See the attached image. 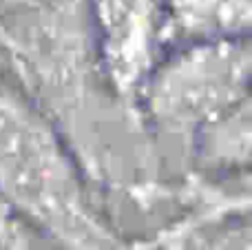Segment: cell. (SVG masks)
<instances>
[{
  "label": "cell",
  "instance_id": "7a4b0ae2",
  "mask_svg": "<svg viewBox=\"0 0 252 250\" xmlns=\"http://www.w3.org/2000/svg\"><path fill=\"white\" fill-rule=\"evenodd\" d=\"M250 38L170 49L151 71L137 100L153 124L197 135L250 104Z\"/></svg>",
  "mask_w": 252,
  "mask_h": 250
},
{
  "label": "cell",
  "instance_id": "277c9868",
  "mask_svg": "<svg viewBox=\"0 0 252 250\" xmlns=\"http://www.w3.org/2000/svg\"><path fill=\"white\" fill-rule=\"evenodd\" d=\"M252 0H166L164 53L177 47L246 40Z\"/></svg>",
  "mask_w": 252,
  "mask_h": 250
},
{
  "label": "cell",
  "instance_id": "6da1fadb",
  "mask_svg": "<svg viewBox=\"0 0 252 250\" xmlns=\"http://www.w3.org/2000/svg\"><path fill=\"white\" fill-rule=\"evenodd\" d=\"M0 195L66 250H113L71 157L35 109L0 91Z\"/></svg>",
  "mask_w": 252,
  "mask_h": 250
},
{
  "label": "cell",
  "instance_id": "5b68a950",
  "mask_svg": "<svg viewBox=\"0 0 252 250\" xmlns=\"http://www.w3.org/2000/svg\"><path fill=\"white\" fill-rule=\"evenodd\" d=\"M44 0H0V7L9 9H25V7H40Z\"/></svg>",
  "mask_w": 252,
  "mask_h": 250
},
{
  "label": "cell",
  "instance_id": "8992f818",
  "mask_svg": "<svg viewBox=\"0 0 252 250\" xmlns=\"http://www.w3.org/2000/svg\"><path fill=\"white\" fill-rule=\"evenodd\" d=\"M2 51H4V49H2V47H0V53H2ZM0 64H2V56H0Z\"/></svg>",
  "mask_w": 252,
  "mask_h": 250
},
{
  "label": "cell",
  "instance_id": "3957f363",
  "mask_svg": "<svg viewBox=\"0 0 252 250\" xmlns=\"http://www.w3.org/2000/svg\"><path fill=\"white\" fill-rule=\"evenodd\" d=\"M166 0H91L100 69L118 95L137 100L164 56Z\"/></svg>",
  "mask_w": 252,
  "mask_h": 250
}]
</instances>
